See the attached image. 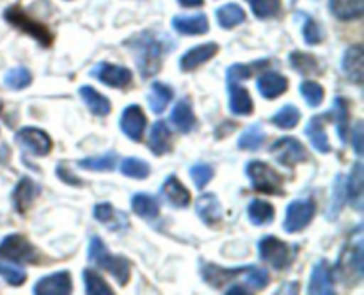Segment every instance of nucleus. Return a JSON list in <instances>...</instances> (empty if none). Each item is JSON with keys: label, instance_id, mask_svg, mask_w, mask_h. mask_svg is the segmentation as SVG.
<instances>
[{"label": "nucleus", "instance_id": "2eb2a0df", "mask_svg": "<svg viewBox=\"0 0 364 295\" xmlns=\"http://www.w3.org/2000/svg\"><path fill=\"white\" fill-rule=\"evenodd\" d=\"M217 52H219V45L217 43H203V45L194 46L188 52H185L183 57L180 59L181 71L196 70L201 64H205L206 60L213 59L217 55Z\"/></svg>", "mask_w": 364, "mask_h": 295}, {"label": "nucleus", "instance_id": "5701e85b", "mask_svg": "<svg viewBox=\"0 0 364 295\" xmlns=\"http://www.w3.org/2000/svg\"><path fill=\"white\" fill-rule=\"evenodd\" d=\"M230 87V110L235 116H251L255 110V103H252L251 95L245 87H242L238 82L235 84H228Z\"/></svg>", "mask_w": 364, "mask_h": 295}, {"label": "nucleus", "instance_id": "1a4fd4ad", "mask_svg": "<svg viewBox=\"0 0 364 295\" xmlns=\"http://www.w3.org/2000/svg\"><path fill=\"white\" fill-rule=\"evenodd\" d=\"M18 144L36 156H45L52 151V139L45 130L34 127L21 128L16 134Z\"/></svg>", "mask_w": 364, "mask_h": 295}, {"label": "nucleus", "instance_id": "a211bd4d", "mask_svg": "<svg viewBox=\"0 0 364 295\" xmlns=\"http://www.w3.org/2000/svg\"><path fill=\"white\" fill-rule=\"evenodd\" d=\"M258 91L263 98L274 100L279 98L281 95H284L288 89V78L284 75L276 73V71H265L262 73V77L258 78Z\"/></svg>", "mask_w": 364, "mask_h": 295}, {"label": "nucleus", "instance_id": "4be33fe9", "mask_svg": "<svg viewBox=\"0 0 364 295\" xmlns=\"http://www.w3.org/2000/svg\"><path fill=\"white\" fill-rule=\"evenodd\" d=\"M364 52L361 45H354L345 52L343 71L354 84H361L364 78Z\"/></svg>", "mask_w": 364, "mask_h": 295}, {"label": "nucleus", "instance_id": "c03bdc74", "mask_svg": "<svg viewBox=\"0 0 364 295\" xmlns=\"http://www.w3.org/2000/svg\"><path fill=\"white\" fill-rule=\"evenodd\" d=\"M116 160L117 155L114 151H110L102 156H95V159L78 160V167L87 171H112L116 167Z\"/></svg>", "mask_w": 364, "mask_h": 295}, {"label": "nucleus", "instance_id": "864d4df0", "mask_svg": "<svg viewBox=\"0 0 364 295\" xmlns=\"http://www.w3.org/2000/svg\"><path fill=\"white\" fill-rule=\"evenodd\" d=\"M203 2H205V0H178V4L183 7H199L203 6Z\"/></svg>", "mask_w": 364, "mask_h": 295}, {"label": "nucleus", "instance_id": "f8f14e48", "mask_svg": "<svg viewBox=\"0 0 364 295\" xmlns=\"http://www.w3.org/2000/svg\"><path fill=\"white\" fill-rule=\"evenodd\" d=\"M119 127L128 139L135 142L141 141L146 130V116L141 107L128 105L121 114Z\"/></svg>", "mask_w": 364, "mask_h": 295}, {"label": "nucleus", "instance_id": "e433bc0d", "mask_svg": "<svg viewBox=\"0 0 364 295\" xmlns=\"http://www.w3.org/2000/svg\"><path fill=\"white\" fill-rule=\"evenodd\" d=\"M265 139L267 135L263 132L262 124H251L249 128H245V132L238 139V148L245 149V151H258L263 142H265Z\"/></svg>", "mask_w": 364, "mask_h": 295}, {"label": "nucleus", "instance_id": "7ed1b4c3", "mask_svg": "<svg viewBox=\"0 0 364 295\" xmlns=\"http://www.w3.org/2000/svg\"><path fill=\"white\" fill-rule=\"evenodd\" d=\"M245 171H247V176L255 191L274 195L283 194V178L269 163L259 162V160H251L247 167H245Z\"/></svg>", "mask_w": 364, "mask_h": 295}, {"label": "nucleus", "instance_id": "0eeeda50", "mask_svg": "<svg viewBox=\"0 0 364 295\" xmlns=\"http://www.w3.org/2000/svg\"><path fill=\"white\" fill-rule=\"evenodd\" d=\"M270 153L284 167H295L309 159L302 142L295 137H281L279 141L274 142Z\"/></svg>", "mask_w": 364, "mask_h": 295}, {"label": "nucleus", "instance_id": "09e8293b", "mask_svg": "<svg viewBox=\"0 0 364 295\" xmlns=\"http://www.w3.org/2000/svg\"><path fill=\"white\" fill-rule=\"evenodd\" d=\"M323 39V31L311 16L304 14V41L308 45H318Z\"/></svg>", "mask_w": 364, "mask_h": 295}, {"label": "nucleus", "instance_id": "dca6fc26", "mask_svg": "<svg viewBox=\"0 0 364 295\" xmlns=\"http://www.w3.org/2000/svg\"><path fill=\"white\" fill-rule=\"evenodd\" d=\"M196 212H198L199 219L208 226H217L223 220V206H220L219 198L212 192L199 195L196 201Z\"/></svg>", "mask_w": 364, "mask_h": 295}, {"label": "nucleus", "instance_id": "3c124183", "mask_svg": "<svg viewBox=\"0 0 364 295\" xmlns=\"http://www.w3.org/2000/svg\"><path fill=\"white\" fill-rule=\"evenodd\" d=\"M57 176H59V180H63L64 183L68 185H82V180L75 178L64 163H59V166H57Z\"/></svg>", "mask_w": 364, "mask_h": 295}, {"label": "nucleus", "instance_id": "ea45409f", "mask_svg": "<svg viewBox=\"0 0 364 295\" xmlns=\"http://www.w3.org/2000/svg\"><path fill=\"white\" fill-rule=\"evenodd\" d=\"M84 284H85V291L89 295H112V290L107 284V281L100 276L98 272L91 269L84 270Z\"/></svg>", "mask_w": 364, "mask_h": 295}, {"label": "nucleus", "instance_id": "5fc2aeb1", "mask_svg": "<svg viewBox=\"0 0 364 295\" xmlns=\"http://www.w3.org/2000/svg\"><path fill=\"white\" fill-rule=\"evenodd\" d=\"M0 112H2V102H0Z\"/></svg>", "mask_w": 364, "mask_h": 295}, {"label": "nucleus", "instance_id": "c756f323", "mask_svg": "<svg viewBox=\"0 0 364 295\" xmlns=\"http://www.w3.org/2000/svg\"><path fill=\"white\" fill-rule=\"evenodd\" d=\"M347 195L355 210H363V163L355 162L347 181Z\"/></svg>", "mask_w": 364, "mask_h": 295}, {"label": "nucleus", "instance_id": "37998d69", "mask_svg": "<svg viewBox=\"0 0 364 295\" xmlns=\"http://www.w3.org/2000/svg\"><path fill=\"white\" fill-rule=\"evenodd\" d=\"M31 82H32L31 71L23 66H16L13 68V70H9L6 73V78H4V84H6L9 89H13V91H20V89L27 87V85H31Z\"/></svg>", "mask_w": 364, "mask_h": 295}, {"label": "nucleus", "instance_id": "c9c22d12", "mask_svg": "<svg viewBox=\"0 0 364 295\" xmlns=\"http://www.w3.org/2000/svg\"><path fill=\"white\" fill-rule=\"evenodd\" d=\"M217 20L223 28H233L245 21V11L238 4H226L217 9Z\"/></svg>", "mask_w": 364, "mask_h": 295}, {"label": "nucleus", "instance_id": "4468645a", "mask_svg": "<svg viewBox=\"0 0 364 295\" xmlns=\"http://www.w3.org/2000/svg\"><path fill=\"white\" fill-rule=\"evenodd\" d=\"M309 294L315 295H333L334 294V281L331 267L326 259L316 263L311 270V279L308 286Z\"/></svg>", "mask_w": 364, "mask_h": 295}, {"label": "nucleus", "instance_id": "cd10ccee", "mask_svg": "<svg viewBox=\"0 0 364 295\" xmlns=\"http://www.w3.org/2000/svg\"><path fill=\"white\" fill-rule=\"evenodd\" d=\"M78 95H80V98L84 100V103L87 105V109L91 110L95 116H107V114L110 112V102L109 98H105V96L102 95V92H98L96 89H92L91 85H82L80 89H78Z\"/></svg>", "mask_w": 364, "mask_h": 295}, {"label": "nucleus", "instance_id": "412c9836", "mask_svg": "<svg viewBox=\"0 0 364 295\" xmlns=\"http://www.w3.org/2000/svg\"><path fill=\"white\" fill-rule=\"evenodd\" d=\"M249 267H238V269H223V267H217L213 263H203L201 265V274L203 279L208 284H212L213 288H223L233 277L240 276L247 270Z\"/></svg>", "mask_w": 364, "mask_h": 295}, {"label": "nucleus", "instance_id": "aec40b11", "mask_svg": "<svg viewBox=\"0 0 364 295\" xmlns=\"http://www.w3.org/2000/svg\"><path fill=\"white\" fill-rule=\"evenodd\" d=\"M162 195L167 199L174 208H187L192 201L191 192L185 188V185L176 176H169L162 185Z\"/></svg>", "mask_w": 364, "mask_h": 295}, {"label": "nucleus", "instance_id": "6e6552de", "mask_svg": "<svg viewBox=\"0 0 364 295\" xmlns=\"http://www.w3.org/2000/svg\"><path fill=\"white\" fill-rule=\"evenodd\" d=\"M315 203L311 199H295L288 205L287 217H284V231L287 233H299L304 230L315 217Z\"/></svg>", "mask_w": 364, "mask_h": 295}, {"label": "nucleus", "instance_id": "f3484780", "mask_svg": "<svg viewBox=\"0 0 364 295\" xmlns=\"http://www.w3.org/2000/svg\"><path fill=\"white\" fill-rule=\"evenodd\" d=\"M95 219L112 231L127 230V227L130 226L127 213L114 208L110 203H100V205L95 206Z\"/></svg>", "mask_w": 364, "mask_h": 295}, {"label": "nucleus", "instance_id": "f257e3e1", "mask_svg": "<svg viewBox=\"0 0 364 295\" xmlns=\"http://www.w3.org/2000/svg\"><path fill=\"white\" fill-rule=\"evenodd\" d=\"M124 45L134 52L139 73L142 78H149L156 75L162 68V59L174 48V43L169 36L156 34L151 31H142L128 39Z\"/></svg>", "mask_w": 364, "mask_h": 295}, {"label": "nucleus", "instance_id": "393cba45", "mask_svg": "<svg viewBox=\"0 0 364 295\" xmlns=\"http://www.w3.org/2000/svg\"><path fill=\"white\" fill-rule=\"evenodd\" d=\"M173 27L180 34L185 36H201L206 34L210 28L208 18L205 14H194V16H174Z\"/></svg>", "mask_w": 364, "mask_h": 295}, {"label": "nucleus", "instance_id": "9d476101", "mask_svg": "<svg viewBox=\"0 0 364 295\" xmlns=\"http://www.w3.org/2000/svg\"><path fill=\"white\" fill-rule=\"evenodd\" d=\"M91 77L98 78L102 84L109 85V87L123 89L132 82V71L124 66H117V64L100 63L91 70Z\"/></svg>", "mask_w": 364, "mask_h": 295}, {"label": "nucleus", "instance_id": "603ef678", "mask_svg": "<svg viewBox=\"0 0 364 295\" xmlns=\"http://www.w3.org/2000/svg\"><path fill=\"white\" fill-rule=\"evenodd\" d=\"M354 151L359 156L363 155V121H358L354 128Z\"/></svg>", "mask_w": 364, "mask_h": 295}, {"label": "nucleus", "instance_id": "a19ab883", "mask_svg": "<svg viewBox=\"0 0 364 295\" xmlns=\"http://www.w3.org/2000/svg\"><path fill=\"white\" fill-rule=\"evenodd\" d=\"M272 121L276 127L284 128V130H290V128L297 127L299 121H301V110L295 105H284L279 112H276L272 116Z\"/></svg>", "mask_w": 364, "mask_h": 295}, {"label": "nucleus", "instance_id": "f03ea898", "mask_svg": "<svg viewBox=\"0 0 364 295\" xmlns=\"http://www.w3.org/2000/svg\"><path fill=\"white\" fill-rule=\"evenodd\" d=\"M89 259L95 262L100 269L107 270V272H109L110 276L121 284V286L130 281V263L127 262V258L110 254L100 237L91 238V245H89Z\"/></svg>", "mask_w": 364, "mask_h": 295}, {"label": "nucleus", "instance_id": "423d86ee", "mask_svg": "<svg viewBox=\"0 0 364 295\" xmlns=\"http://www.w3.org/2000/svg\"><path fill=\"white\" fill-rule=\"evenodd\" d=\"M0 258L14 263H36L38 251L23 235H7L0 242Z\"/></svg>", "mask_w": 364, "mask_h": 295}, {"label": "nucleus", "instance_id": "39448f33", "mask_svg": "<svg viewBox=\"0 0 364 295\" xmlns=\"http://www.w3.org/2000/svg\"><path fill=\"white\" fill-rule=\"evenodd\" d=\"M4 16H6V20L9 21L13 27L20 28V31L25 32V34L32 36V38H34L36 41L41 43L43 46L52 45V39H53L52 32H50L43 23L32 20V18L28 16V14L21 9V7H18V6L9 7V9H6Z\"/></svg>", "mask_w": 364, "mask_h": 295}, {"label": "nucleus", "instance_id": "473e14b6", "mask_svg": "<svg viewBox=\"0 0 364 295\" xmlns=\"http://www.w3.org/2000/svg\"><path fill=\"white\" fill-rule=\"evenodd\" d=\"M132 210L142 219H156L160 215V205L156 198L149 194H135L132 198Z\"/></svg>", "mask_w": 364, "mask_h": 295}, {"label": "nucleus", "instance_id": "b1692460", "mask_svg": "<svg viewBox=\"0 0 364 295\" xmlns=\"http://www.w3.org/2000/svg\"><path fill=\"white\" fill-rule=\"evenodd\" d=\"M327 117L334 121L336 124V130H338V137L343 144L348 142V135H350V127H348V117H350V112H348V102L341 96H338L334 100V107L326 114Z\"/></svg>", "mask_w": 364, "mask_h": 295}, {"label": "nucleus", "instance_id": "7c9ffc66", "mask_svg": "<svg viewBox=\"0 0 364 295\" xmlns=\"http://www.w3.org/2000/svg\"><path fill=\"white\" fill-rule=\"evenodd\" d=\"M247 215L255 226H269L274 220L276 210L270 203L262 201V199H252L247 206Z\"/></svg>", "mask_w": 364, "mask_h": 295}, {"label": "nucleus", "instance_id": "58836bf2", "mask_svg": "<svg viewBox=\"0 0 364 295\" xmlns=\"http://www.w3.org/2000/svg\"><path fill=\"white\" fill-rule=\"evenodd\" d=\"M121 173L128 178H135V180H146L151 173V167L146 160L135 159V156H128L121 162Z\"/></svg>", "mask_w": 364, "mask_h": 295}, {"label": "nucleus", "instance_id": "c85d7f7f", "mask_svg": "<svg viewBox=\"0 0 364 295\" xmlns=\"http://www.w3.org/2000/svg\"><path fill=\"white\" fill-rule=\"evenodd\" d=\"M306 135L311 141V146L320 153H329L331 144L329 137L326 134V128H323V116H313L309 119L308 127H306Z\"/></svg>", "mask_w": 364, "mask_h": 295}, {"label": "nucleus", "instance_id": "72a5a7b5", "mask_svg": "<svg viewBox=\"0 0 364 295\" xmlns=\"http://www.w3.org/2000/svg\"><path fill=\"white\" fill-rule=\"evenodd\" d=\"M173 96L174 92L169 85L164 84V82H153L151 91H149V96H148L149 107H151V110L155 114L164 112L166 107L171 103V100H173Z\"/></svg>", "mask_w": 364, "mask_h": 295}, {"label": "nucleus", "instance_id": "6ab92c4d", "mask_svg": "<svg viewBox=\"0 0 364 295\" xmlns=\"http://www.w3.org/2000/svg\"><path fill=\"white\" fill-rule=\"evenodd\" d=\"M39 192H41L39 191V185L34 180H31L28 176L21 178L20 183L16 185V188L13 192V203L16 212H27L32 206V203H34V199L39 195Z\"/></svg>", "mask_w": 364, "mask_h": 295}, {"label": "nucleus", "instance_id": "4c0bfd02", "mask_svg": "<svg viewBox=\"0 0 364 295\" xmlns=\"http://www.w3.org/2000/svg\"><path fill=\"white\" fill-rule=\"evenodd\" d=\"M267 64H269L267 60H256L255 64H233V66L228 68L226 71L228 84H235V82L240 84L242 80H247V78H251L256 71L267 68Z\"/></svg>", "mask_w": 364, "mask_h": 295}, {"label": "nucleus", "instance_id": "20e7f679", "mask_svg": "<svg viewBox=\"0 0 364 295\" xmlns=\"http://www.w3.org/2000/svg\"><path fill=\"white\" fill-rule=\"evenodd\" d=\"M259 258L263 262L270 263L274 269L283 270L294 263L295 251L287 242L279 240V238L272 237V235H267V237L259 240Z\"/></svg>", "mask_w": 364, "mask_h": 295}, {"label": "nucleus", "instance_id": "a18cd8bd", "mask_svg": "<svg viewBox=\"0 0 364 295\" xmlns=\"http://www.w3.org/2000/svg\"><path fill=\"white\" fill-rule=\"evenodd\" d=\"M249 4L258 18H272L281 13V0H249Z\"/></svg>", "mask_w": 364, "mask_h": 295}, {"label": "nucleus", "instance_id": "8fccbe9b", "mask_svg": "<svg viewBox=\"0 0 364 295\" xmlns=\"http://www.w3.org/2000/svg\"><path fill=\"white\" fill-rule=\"evenodd\" d=\"M270 283V276L262 267H249L247 269V284L255 290H262Z\"/></svg>", "mask_w": 364, "mask_h": 295}, {"label": "nucleus", "instance_id": "2f4dec72", "mask_svg": "<svg viewBox=\"0 0 364 295\" xmlns=\"http://www.w3.org/2000/svg\"><path fill=\"white\" fill-rule=\"evenodd\" d=\"M331 13L340 20H355L363 16V0H329Z\"/></svg>", "mask_w": 364, "mask_h": 295}, {"label": "nucleus", "instance_id": "79ce46f5", "mask_svg": "<svg viewBox=\"0 0 364 295\" xmlns=\"http://www.w3.org/2000/svg\"><path fill=\"white\" fill-rule=\"evenodd\" d=\"M0 276H2L7 283L13 284V286H20V284H23L25 279H27V274H25V270L21 269L18 263L9 262V259L4 258H0Z\"/></svg>", "mask_w": 364, "mask_h": 295}, {"label": "nucleus", "instance_id": "de8ad7c7", "mask_svg": "<svg viewBox=\"0 0 364 295\" xmlns=\"http://www.w3.org/2000/svg\"><path fill=\"white\" fill-rule=\"evenodd\" d=\"M191 176L192 180H194L196 187L201 191V188H205L206 185H208V181L213 178V169L212 166H208V163H196L194 167L191 169Z\"/></svg>", "mask_w": 364, "mask_h": 295}, {"label": "nucleus", "instance_id": "a878e982", "mask_svg": "<svg viewBox=\"0 0 364 295\" xmlns=\"http://www.w3.org/2000/svg\"><path fill=\"white\" fill-rule=\"evenodd\" d=\"M149 151L160 156L171 151V132L166 121H156L149 134Z\"/></svg>", "mask_w": 364, "mask_h": 295}, {"label": "nucleus", "instance_id": "f704fd0d", "mask_svg": "<svg viewBox=\"0 0 364 295\" xmlns=\"http://www.w3.org/2000/svg\"><path fill=\"white\" fill-rule=\"evenodd\" d=\"M290 64L295 71H299L301 75H316L322 71V66L318 64L315 55L306 52H295L290 53Z\"/></svg>", "mask_w": 364, "mask_h": 295}, {"label": "nucleus", "instance_id": "ddd939ff", "mask_svg": "<svg viewBox=\"0 0 364 295\" xmlns=\"http://www.w3.org/2000/svg\"><path fill=\"white\" fill-rule=\"evenodd\" d=\"M71 276L68 270H60V272L50 274V276L41 277L36 283L34 294L38 295H68L71 294Z\"/></svg>", "mask_w": 364, "mask_h": 295}, {"label": "nucleus", "instance_id": "49530a36", "mask_svg": "<svg viewBox=\"0 0 364 295\" xmlns=\"http://www.w3.org/2000/svg\"><path fill=\"white\" fill-rule=\"evenodd\" d=\"M301 95L311 107H318L323 100V87L315 80H306L301 84Z\"/></svg>", "mask_w": 364, "mask_h": 295}, {"label": "nucleus", "instance_id": "9b49d317", "mask_svg": "<svg viewBox=\"0 0 364 295\" xmlns=\"http://www.w3.org/2000/svg\"><path fill=\"white\" fill-rule=\"evenodd\" d=\"M341 277L348 279H361L363 277V240L359 238L355 244H350L341 254L340 263H338Z\"/></svg>", "mask_w": 364, "mask_h": 295}, {"label": "nucleus", "instance_id": "bb28decb", "mask_svg": "<svg viewBox=\"0 0 364 295\" xmlns=\"http://www.w3.org/2000/svg\"><path fill=\"white\" fill-rule=\"evenodd\" d=\"M171 121H173V124L181 132V134L192 132V128L196 127V114L187 98H181L180 102L176 103V107H174L173 112H171Z\"/></svg>", "mask_w": 364, "mask_h": 295}]
</instances>
